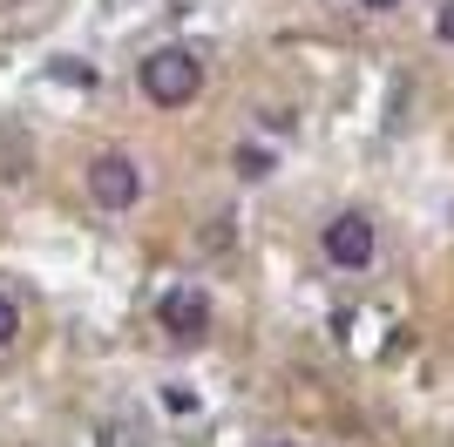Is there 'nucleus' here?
Wrapping results in <instances>:
<instances>
[{
	"mask_svg": "<svg viewBox=\"0 0 454 447\" xmlns=\"http://www.w3.org/2000/svg\"><path fill=\"white\" fill-rule=\"evenodd\" d=\"M136 82L150 95L156 109H190L197 95H204V55L170 41V48H150V55L136 61Z\"/></svg>",
	"mask_w": 454,
	"mask_h": 447,
	"instance_id": "f257e3e1",
	"label": "nucleus"
},
{
	"mask_svg": "<svg viewBox=\"0 0 454 447\" xmlns=\"http://www.w3.org/2000/svg\"><path fill=\"white\" fill-rule=\"evenodd\" d=\"M319 251H325V264H333V271H366V264H373V251H380L373 217H366V210H333V217H325V231H319Z\"/></svg>",
	"mask_w": 454,
	"mask_h": 447,
	"instance_id": "f03ea898",
	"label": "nucleus"
},
{
	"mask_svg": "<svg viewBox=\"0 0 454 447\" xmlns=\"http://www.w3.org/2000/svg\"><path fill=\"white\" fill-rule=\"evenodd\" d=\"M143 184H150V176H143V163H136L129 149H102L89 163V197L102 210H136L143 204Z\"/></svg>",
	"mask_w": 454,
	"mask_h": 447,
	"instance_id": "7ed1b4c3",
	"label": "nucleus"
},
{
	"mask_svg": "<svg viewBox=\"0 0 454 447\" xmlns=\"http://www.w3.org/2000/svg\"><path fill=\"white\" fill-rule=\"evenodd\" d=\"M156 325L176 339V346H197L210 333V292L204 285H170V292L156 298Z\"/></svg>",
	"mask_w": 454,
	"mask_h": 447,
	"instance_id": "20e7f679",
	"label": "nucleus"
},
{
	"mask_svg": "<svg viewBox=\"0 0 454 447\" xmlns=\"http://www.w3.org/2000/svg\"><path fill=\"white\" fill-rule=\"evenodd\" d=\"M231 169H238V176H245V184H265V176H271V149L245 143V149H238V156H231Z\"/></svg>",
	"mask_w": 454,
	"mask_h": 447,
	"instance_id": "39448f33",
	"label": "nucleus"
},
{
	"mask_svg": "<svg viewBox=\"0 0 454 447\" xmlns=\"http://www.w3.org/2000/svg\"><path fill=\"white\" fill-rule=\"evenodd\" d=\"M14 339H20V305H14L7 292H0V353H7Z\"/></svg>",
	"mask_w": 454,
	"mask_h": 447,
	"instance_id": "423d86ee",
	"label": "nucleus"
},
{
	"mask_svg": "<svg viewBox=\"0 0 454 447\" xmlns=\"http://www.w3.org/2000/svg\"><path fill=\"white\" fill-rule=\"evenodd\" d=\"M434 35H441V41H448V48H454V0H448V7H441V14H434Z\"/></svg>",
	"mask_w": 454,
	"mask_h": 447,
	"instance_id": "0eeeda50",
	"label": "nucleus"
},
{
	"mask_svg": "<svg viewBox=\"0 0 454 447\" xmlns=\"http://www.w3.org/2000/svg\"><path fill=\"white\" fill-rule=\"evenodd\" d=\"M353 7H373V14H380V7H400V0H353Z\"/></svg>",
	"mask_w": 454,
	"mask_h": 447,
	"instance_id": "6e6552de",
	"label": "nucleus"
},
{
	"mask_svg": "<svg viewBox=\"0 0 454 447\" xmlns=\"http://www.w3.org/2000/svg\"><path fill=\"white\" fill-rule=\"evenodd\" d=\"M278 447H305V441H278Z\"/></svg>",
	"mask_w": 454,
	"mask_h": 447,
	"instance_id": "1a4fd4ad",
	"label": "nucleus"
}]
</instances>
